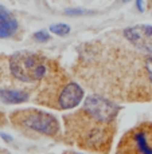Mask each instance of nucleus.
<instances>
[{"instance_id":"f257e3e1","label":"nucleus","mask_w":152,"mask_h":154,"mask_svg":"<svg viewBox=\"0 0 152 154\" xmlns=\"http://www.w3.org/2000/svg\"><path fill=\"white\" fill-rule=\"evenodd\" d=\"M120 103L98 94L88 95L82 106L62 117L63 142L86 153L109 154L118 127Z\"/></svg>"},{"instance_id":"f03ea898","label":"nucleus","mask_w":152,"mask_h":154,"mask_svg":"<svg viewBox=\"0 0 152 154\" xmlns=\"http://www.w3.org/2000/svg\"><path fill=\"white\" fill-rule=\"evenodd\" d=\"M83 95L85 91L81 85L67 78L55 64H53L31 100L35 105L62 111L77 107L83 99Z\"/></svg>"},{"instance_id":"7ed1b4c3","label":"nucleus","mask_w":152,"mask_h":154,"mask_svg":"<svg viewBox=\"0 0 152 154\" xmlns=\"http://www.w3.org/2000/svg\"><path fill=\"white\" fill-rule=\"evenodd\" d=\"M51 67L53 63L37 52H15L8 59V71L10 76L14 79V86L11 90L26 91L32 98Z\"/></svg>"},{"instance_id":"20e7f679","label":"nucleus","mask_w":152,"mask_h":154,"mask_svg":"<svg viewBox=\"0 0 152 154\" xmlns=\"http://www.w3.org/2000/svg\"><path fill=\"white\" fill-rule=\"evenodd\" d=\"M10 122L20 134L30 140L51 138L55 141L63 140V129L54 114L35 107L18 109L10 114Z\"/></svg>"},{"instance_id":"39448f33","label":"nucleus","mask_w":152,"mask_h":154,"mask_svg":"<svg viewBox=\"0 0 152 154\" xmlns=\"http://www.w3.org/2000/svg\"><path fill=\"white\" fill-rule=\"evenodd\" d=\"M116 154H152V122L143 121L121 135Z\"/></svg>"},{"instance_id":"423d86ee","label":"nucleus","mask_w":152,"mask_h":154,"mask_svg":"<svg viewBox=\"0 0 152 154\" xmlns=\"http://www.w3.org/2000/svg\"><path fill=\"white\" fill-rule=\"evenodd\" d=\"M124 36L139 50L152 56V26L137 24L128 27L123 31Z\"/></svg>"},{"instance_id":"0eeeda50","label":"nucleus","mask_w":152,"mask_h":154,"mask_svg":"<svg viewBox=\"0 0 152 154\" xmlns=\"http://www.w3.org/2000/svg\"><path fill=\"white\" fill-rule=\"evenodd\" d=\"M19 24L15 16L5 7L0 5V38L5 39V38L14 36L18 32Z\"/></svg>"},{"instance_id":"6e6552de","label":"nucleus","mask_w":152,"mask_h":154,"mask_svg":"<svg viewBox=\"0 0 152 154\" xmlns=\"http://www.w3.org/2000/svg\"><path fill=\"white\" fill-rule=\"evenodd\" d=\"M31 99V95L26 91L11 90V88H3L0 90V100L7 105H19Z\"/></svg>"},{"instance_id":"1a4fd4ad","label":"nucleus","mask_w":152,"mask_h":154,"mask_svg":"<svg viewBox=\"0 0 152 154\" xmlns=\"http://www.w3.org/2000/svg\"><path fill=\"white\" fill-rule=\"evenodd\" d=\"M50 31L54 32L55 35H58V36H65V35H67L70 32V27L67 24H65V23H59V24H54L50 27Z\"/></svg>"},{"instance_id":"9d476101","label":"nucleus","mask_w":152,"mask_h":154,"mask_svg":"<svg viewBox=\"0 0 152 154\" xmlns=\"http://www.w3.org/2000/svg\"><path fill=\"white\" fill-rule=\"evenodd\" d=\"M34 39L38 42H47L50 40V34L47 31H38L34 34Z\"/></svg>"},{"instance_id":"9b49d317","label":"nucleus","mask_w":152,"mask_h":154,"mask_svg":"<svg viewBox=\"0 0 152 154\" xmlns=\"http://www.w3.org/2000/svg\"><path fill=\"white\" fill-rule=\"evenodd\" d=\"M85 14H88V12L83 10H67L66 11V15H85Z\"/></svg>"},{"instance_id":"f8f14e48","label":"nucleus","mask_w":152,"mask_h":154,"mask_svg":"<svg viewBox=\"0 0 152 154\" xmlns=\"http://www.w3.org/2000/svg\"><path fill=\"white\" fill-rule=\"evenodd\" d=\"M136 5H137L139 11H144L143 10V0H137V2H136Z\"/></svg>"},{"instance_id":"ddd939ff","label":"nucleus","mask_w":152,"mask_h":154,"mask_svg":"<svg viewBox=\"0 0 152 154\" xmlns=\"http://www.w3.org/2000/svg\"><path fill=\"white\" fill-rule=\"evenodd\" d=\"M61 154H82V153L73 152V150H66V152H63V153H61Z\"/></svg>"},{"instance_id":"4468645a","label":"nucleus","mask_w":152,"mask_h":154,"mask_svg":"<svg viewBox=\"0 0 152 154\" xmlns=\"http://www.w3.org/2000/svg\"><path fill=\"white\" fill-rule=\"evenodd\" d=\"M124 2H129V0H124Z\"/></svg>"}]
</instances>
